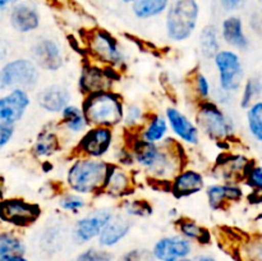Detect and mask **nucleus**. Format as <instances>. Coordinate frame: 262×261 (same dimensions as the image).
<instances>
[{
  "mask_svg": "<svg viewBox=\"0 0 262 261\" xmlns=\"http://www.w3.org/2000/svg\"><path fill=\"white\" fill-rule=\"evenodd\" d=\"M209 206L212 210H223L232 202H238L243 197V189L239 183H211L205 188Z\"/></svg>",
  "mask_w": 262,
  "mask_h": 261,
  "instance_id": "nucleus-24",
  "label": "nucleus"
},
{
  "mask_svg": "<svg viewBox=\"0 0 262 261\" xmlns=\"http://www.w3.org/2000/svg\"><path fill=\"white\" fill-rule=\"evenodd\" d=\"M117 261H155V260H154L151 250L136 247L123 252L122 255L118 257Z\"/></svg>",
  "mask_w": 262,
  "mask_h": 261,
  "instance_id": "nucleus-40",
  "label": "nucleus"
},
{
  "mask_svg": "<svg viewBox=\"0 0 262 261\" xmlns=\"http://www.w3.org/2000/svg\"><path fill=\"white\" fill-rule=\"evenodd\" d=\"M194 122L200 133L211 141L227 142L234 136V120L212 99L197 102Z\"/></svg>",
  "mask_w": 262,
  "mask_h": 261,
  "instance_id": "nucleus-4",
  "label": "nucleus"
},
{
  "mask_svg": "<svg viewBox=\"0 0 262 261\" xmlns=\"http://www.w3.org/2000/svg\"><path fill=\"white\" fill-rule=\"evenodd\" d=\"M26 243L17 232L12 229L0 230V261L14 253H26Z\"/></svg>",
  "mask_w": 262,
  "mask_h": 261,
  "instance_id": "nucleus-31",
  "label": "nucleus"
},
{
  "mask_svg": "<svg viewBox=\"0 0 262 261\" xmlns=\"http://www.w3.org/2000/svg\"><path fill=\"white\" fill-rule=\"evenodd\" d=\"M56 204H58V207L61 211L68 212V214L78 215L82 214V211L87 207V200L82 194H78L76 192H72L67 189L63 193L59 194Z\"/></svg>",
  "mask_w": 262,
  "mask_h": 261,
  "instance_id": "nucleus-33",
  "label": "nucleus"
},
{
  "mask_svg": "<svg viewBox=\"0 0 262 261\" xmlns=\"http://www.w3.org/2000/svg\"><path fill=\"white\" fill-rule=\"evenodd\" d=\"M9 23L18 33H31L38 30L41 17L38 10L28 3L19 2L9 10Z\"/></svg>",
  "mask_w": 262,
  "mask_h": 261,
  "instance_id": "nucleus-25",
  "label": "nucleus"
},
{
  "mask_svg": "<svg viewBox=\"0 0 262 261\" xmlns=\"http://www.w3.org/2000/svg\"><path fill=\"white\" fill-rule=\"evenodd\" d=\"M212 61L217 73V90L228 95H234L239 91L245 82V68L237 51L233 49H220Z\"/></svg>",
  "mask_w": 262,
  "mask_h": 261,
  "instance_id": "nucleus-8",
  "label": "nucleus"
},
{
  "mask_svg": "<svg viewBox=\"0 0 262 261\" xmlns=\"http://www.w3.org/2000/svg\"><path fill=\"white\" fill-rule=\"evenodd\" d=\"M118 79V72L112 68L89 61L82 67L78 76V91L83 96L95 92L113 90L114 82Z\"/></svg>",
  "mask_w": 262,
  "mask_h": 261,
  "instance_id": "nucleus-12",
  "label": "nucleus"
},
{
  "mask_svg": "<svg viewBox=\"0 0 262 261\" xmlns=\"http://www.w3.org/2000/svg\"><path fill=\"white\" fill-rule=\"evenodd\" d=\"M148 113L140 104L125 105L123 115V128L129 133H136L145 123Z\"/></svg>",
  "mask_w": 262,
  "mask_h": 261,
  "instance_id": "nucleus-32",
  "label": "nucleus"
},
{
  "mask_svg": "<svg viewBox=\"0 0 262 261\" xmlns=\"http://www.w3.org/2000/svg\"><path fill=\"white\" fill-rule=\"evenodd\" d=\"M191 89L193 91L194 97L197 99V102L210 100L214 95V90H212L210 78L201 71H196L192 76Z\"/></svg>",
  "mask_w": 262,
  "mask_h": 261,
  "instance_id": "nucleus-36",
  "label": "nucleus"
},
{
  "mask_svg": "<svg viewBox=\"0 0 262 261\" xmlns=\"http://www.w3.org/2000/svg\"><path fill=\"white\" fill-rule=\"evenodd\" d=\"M123 3H129V4H132L133 2H136V0H122Z\"/></svg>",
  "mask_w": 262,
  "mask_h": 261,
  "instance_id": "nucleus-49",
  "label": "nucleus"
},
{
  "mask_svg": "<svg viewBox=\"0 0 262 261\" xmlns=\"http://www.w3.org/2000/svg\"><path fill=\"white\" fill-rule=\"evenodd\" d=\"M22 0H0V15L7 10H10L15 4H18Z\"/></svg>",
  "mask_w": 262,
  "mask_h": 261,
  "instance_id": "nucleus-44",
  "label": "nucleus"
},
{
  "mask_svg": "<svg viewBox=\"0 0 262 261\" xmlns=\"http://www.w3.org/2000/svg\"><path fill=\"white\" fill-rule=\"evenodd\" d=\"M189 261H217V258L209 253H199V255L192 256Z\"/></svg>",
  "mask_w": 262,
  "mask_h": 261,
  "instance_id": "nucleus-46",
  "label": "nucleus"
},
{
  "mask_svg": "<svg viewBox=\"0 0 262 261\" xmlns=\"http://www.w3.org/2000/svg\"><path fill=\"white\" fill-rule=\"evenodd\" d=\"M133 227V219L128 217L122 211H115L112 219L106 223L104 229L97 237V246L106 250L117 247L128 237Z\"/></svg>",
  "mask_w": 262,
  "mask_h": 261,
  "instance_id": "nucleus-19",
  "label": "nucleus"
},
{
  "mask_svg": "<svg viewBox=\"0 0 262 261\" xmlns=\"http://www.w3.org/2000/svg\"><path fill=\"white\" fill-rule=\"evenodd\" d=\"M112 161L74 155L64 176L68 191L82 196H99L104 191L105 181Z\"/></svg>",
  "mask_w": 262,
  "mask_h": 261,
  "instance_id": "nucleus-2",
  "label": "nucleus"
},
{
  "mask_svg": "<svg viewBox=\"0 0 262 261\" xmlns=\"http://www.w3.org/2000/svg\"><path fill=\"white\" fill-rule=\"evenodd\" d=\"M114 212L110 206H97L83 212L72 227V240L81 246L96 241Z\"/></svg>",
  "mask_w": 262,
  "mask_h": 261,
  "instance_id": "nucleus-10",
  "label": "nucleus"
},
{
  "mask_svg": "<svg viewBox=\"0 0 262 261\" xmlns=\"http://www.w3.org/2000/svg\"><path fill=\"white\" fill-rule=\"evenodd\" d=\"M127 148L132 165L156 182L169 183L177 173L186 168L184 145L174 137H168L161 143H150L129 133Z\"/></svg>",
  "mask_w": 262,
  "mask_h": 261,
  "instance_id": "nucleus-1",
  "label": "nucleus"
},
{
  "mask_svg": "<svg viewBox=\"0 0 262 261\" xmlns=\"http://www.w3.org/2000/svg\"><path fill=\"white\" fill-rule=\"evenodd\" d=\"M164 115L168 120L169 129L173 133L176 140H178L183 145H199L201 141V133L197 128L196 122L191 119L183 110L177 106H168Z\"/></svg>",
  "mask_w": 262,
  "mask_h": 261,
  "instance_id": "nucleus-16",
  "label": "nucleus"
},
{
  "mask_svg": "<svg viewBox=\"0 0 262 261\" xmlns=\"http://www.w3.org/2000/svg\"><path fill=\"white\" fill-rule=\"evenodd\" d=\"M32 104V97L26 90L13 89L0 96V125L15 127L25 118Z\"/></svg>",
  "mask_w": 262,
  "mask_h": 261,
  "instance_id": "nucleus-13",
  "label": "nucleus"
},
{
  "mask_svg": "<svg viewBox=\"0 0 262 261\" xmlns=\"http://www.w3.org/2000/svg\"><path fill=\"white\" fill-rule=\"evenodd\" d=\"M252 161L248 160L246 156L237 154H225L216 161L212 174L216 179L228 183H239L245 181L248 168Z\"/></svg>",
  "mask_w": 262,
  "mask_h": 261,
  "instance_id": "nucleus-17",
  "label": "nucleus"
},
{
  "mask_svg": "<svg viewBox=\"0 0 262 261\" xmlns=\"http://www.w3.org/2000/svg\"><path fill=\"white\" fill-rule=\"evenodd\" d=\"M4 199V187H3V183L0 182V201Z\"/></svg>",
  "mask_w": 262,
  "mask_h": 261,
  "instance_id": "nucleus-48",
  "label": "nucleus"
},
{
  "mask_svg": "<svg viewBox=\"0 0 262 261\" xmlns=\"http://www.w3.org/2000/svg\"><path fill=\"white\" fill-rule=\"evenodd\" d=\"M219 32L222 41H224L229 48L235 49V50H246L250 45L245 27H243V22L238 15H229L225 18Z\"/></svg>",
  "mask_w": 262,
  "mask_h": 261,
  "instance_id": "nucleus-27",
  "label": "nucleus"
},
{
  "mask_svg": "<svg viewBox=\"0 0 262 261\" xmlns=\"http://www.w3.org/2000/svg\"><path fill=\"white\" fill-rule=\"evenodd\" d=\"M87 50L92 61L112 68L114 71H124L129 58L122 44L112 33L105 30H94L86 40Z\"/></svg>",
  "mask_w": 262,
  "mask_h": 261,
  "instance_id": "nucleus-6",
  "label": "nucleus"
},
{
  "mask_svg": "<svg viewBox=\"0 0 262 261\" xmlns=\"http://www.w3.org/2000/svg\"><path fill=\"white\" fill-rule=\"evenodd\" d=\"M59 118L60 120L56 123V125L64 141L67 138H79L90 127L81 105L73 102L61 110Z\"/></svg>",
  "mask_w": 262,
  "mask_h": 261,
  "instance_id": "nucleus-22",
  "label": "nucleus"
},
{
  "mask_svg": "<svg viewBox=\"0 0 262 261\" xmlns=\"http://www.w3.org/2000/svg\"><path fill=\"white\" fill-rule=\"evenodd\" d=\"M8 55H9V44L0 38V61L7 60Z\"/></svg>",
  "mask_w": 262,
  "mask_h": 261,
  "instance_id": "nucleus-45",
  "label": "nucleus"
},
{
  "mask_svg": "<svg viewBox=\"0 0 262 261\" xmlns=\"http://www.w3.org/2000/svg\"><path fill=\"white\" fill-rule=\"evenodd\" d=\"M36 104L49 114L59 115L67 105L72 104V92L64 84H48L36 92Z\"/></svg>",
  "mask_w": 262,
  "mask_h": 261,
  "instance_id": "nucleus-20",
  "label": "nucleus"
},
{
  "mask_svg": "<svg viewBox=\"0 0 262 261\" xmlns=\"http://www.w3.org/2000/svg\"><path fill=\"white\" fill-rule=\"evenodd\" d=\"M2 261H31V260L26 256V253H14V255H10V256H7V257H4Z\"/></svg>",
  "mask_w": 262,
  "mask_h": 261,
  "instance_id": "nucleus-47",
  "label": "nucleus"
},
{
  "mask_svg": "<svg viewBox=\"0 0 262 261\" xmlns=\"http://www.w3.org/2000/svg\"><path fill=\"white\" fill-rule=\"evenodd\" d=\"M194 251V243L179 233L159 238L151 248L155 261H181L191 258Z\"/></svg>",
  "mask_w": 262,
  "mask_h": 261,
  "instance_id": "nucleus-15",
  "label": "nucleus"
},
{
  "mask_svg": "<svg viewBox=\"0 0 262 261\" xmlns=\"http://www.w3.org/2000/svg\"><path fill=\"white\" fill-rule=\"evenodd\" d=\"M262 94V82L256 77L246 79L242 86V95H241V107L247 109L248 106L257 101V99Z\"/></svg>",
  "mask_w": 262,
  "mask_h": 261,
  "instance_id": "nucleus-37",
  "label": "nucleus"
},
{
  "mask_svg": "<svg viewBox=\"0 0 262 261\" xmlns=\"http://www.w3.org/2000/svg\"><path fill=\"white\" fill-rule=\"evenodd\" d=\"M133 186L135 182L127 168L112 161L102 194H106L107 197L114 200H124L130 197Z\"/></svg>",
  "mask_w": 262,
  "mask_h": 261,
  "instance_id": "nucleus-21",
  "label": "nucleus"
},
{
  "mask_svg": "<svg viewBox=\"0 0 262 261\" xmlns=\"http://www.w3.org/2000/svg\"><path fill=\"white\" fill-rule=\"evenodd\" d=\"M15 133V127H7V125H0V150L7 147L13 140Z\"/></svg>",
  "mask_w": 262,
  "mask_h": 261,
  "instance_id": "nucleus-42",
  "label": "nucleus"
},
{
  "mask_svg": "<svg viewBox=\"0 0 262 261\" xmlns=\"http://www.w3.org/2000/svg\"><path fill=\"white\" fill-rule=\"evenodd\" d=\"M63 143L64 140L59 132L58 125L55 124L54 128L48 125L37 133L31 151H32V155L38 160H48L60 153Z\"/></svg>",
  "mask_w": 262,
  "mask_h": 261,
  "instance_id": "nucleus-23",
  "label": "nucleus"
},
{
  "mask_svg": "<svg viewBox=\"0 0 262 261\" xmlns=\"http://www.w3.org/2000/svg\"><path fill=\"white\" fill-rule=\"evenodd\" d=\"M115 145V129L106 127H89L77 140L74 155L92 159H105Z\"/></svg>",
  "mask_w": 262,
  "mask_h": 261,
  "instance_id": "nucleus-11",
  "label": "nucleus"
},
{
  "mask_svg": "<svg viewBox=\"0 0 262 261\" xmlns=\"http://www.w3.org/2000/svg\"><path fill=\"white\" fill-rule=\"evenodd\" d=\"M41 71L31 58H15L7 60L0 68V90L13 89L32 91L40 83Z\"/></svg>",
  "mask_w": 262,
  "mask_h": 261,
  "instance_id": "nucleus-7",
  "label": "nucleus"
},
{
  "mask_svg": "<svg viewBox=\"0 0 262 261\" xmlns=\"http://www.w3.org/2000/svg\"><path fill=\"white\" fill-rule=\"evenodd\" d=\"M247 261H262V235L252 238L245 248Z\"/></svg>",
  "mask_w": 262,
  "mask_h": 261,
  "instance_id": "nucleus-41",
  "label": "nucleus"
},
{
  "mask_svg": "<svg viewBox=\"0 0 262 261\" xmlns=\"http://www.w3.org/2000/svg\"><path fill=\"white\" fill-rule=\"evenodd\" d=\"M181 261H189V258H184V260H181Z\"/></svg>",
  "mask_w": 262,
  "mask_h": 261,
  "instance_id": "nucleus-50",
  "label": "nucleus"
},
{
  "mask_svg": "<svg viewBox=\"0 0 262 261\" xmlns=\"http://www.w3.org/2000/svg\"><path fill=\"white\" fill-rule=\"evenodd\" d=\"M81 107L90 127H106L115 129L122 125L125 104L120 94L114 90L83 96Z\"/></svg>",
  "mask_w": 262,
  "mask_h": 261,
  "instance_id": "nucleus-3",
  "label": "nucleus"
},
{
  "mask_svg": "<svg viewBox=\"0 0 262 261\" xmlns=\"http://www.w3.org/2000/svg\"><path fill=\"white\" fill-rule=\"evenodd\" d=\"M169 124L161 113H148L142 127L135 133L141 140L150 143H161L169 137Z\"/></svg>",
  "mask_w": 262,
  "mask_h": 261,
  "instance_id": "nucleus-26",
  "label": "nucleus"
},
{
  "mask_svg": "<svg viewBox=\"0 0 262 261\" xmlns=\"http://www.w3.org/2000/svg\"><path fill=\"white\" fill-rule=\"evenodd\" d=\"M245 182L253 192V196L256 197V201H262V165H255L251 164L248 168L247 174L245 177Z\"/></svg>",
  "mask_w": 262,
  "mask_h": 261,
  "instance_id": "nucleus-39",
  "label": "nucleus"
},
{
  "mask_svg": "<svg viewBox=\"0 0 262 261\" xmlns=\"http://www.w3.org/2000/svg\"><path fill=\"white\" fill-rule=\"evenodd\" d=\"M247 128L252 138L262 143V101L257 100L251 106L247 107L246 113Z\"/></svg>",
  "mask_w": 262,
  "mask_h": 261,
  "instance_id": "nucleus-34",
  "label": "nucleus"
},
{
  "mask_svg": "<svg viewBox=\"0 0 262 261\" xmlns=\"http://www.w3.org/2000/svg\"><path fill=\"white\" fill-rule=\"evenodd\" d=\"M170 0H136L132 3V12L138 19H151L166 12Z\"/></svg>",
  "mask_w": 262,
  "mask_h": 261,
  "instance_id": "nucleus-30",
  "label": "nucleus"
},
{
  "mask_svg": "<svg viewBox=\"0 0 262 261\" xmlns=\"http://www.w3.org/2000/svg\"><path fill=\"white\" fill-rule=\"evenodd\" d=\"M31 59L40 71L58 72L64 66L66 55L61 44L53 37H40L31 49Z\"/></svg>",
  "mask_w": 262,
  "mask_h": 261,
  "instance_id": "nucleus-14",
  "label": "nucleus"
},
{
  "mask_svg": "<svg viewBox=\"0 0 262 261\" xmlns=\"http://www.w3.org/2000/svg\"><path fill=\"white\" fill-rule=\"evenodd\" d=\"M165 13L166 37L171 42H184L192 37L200 18L197 0H170Z\"/></svg>",
  "mask_w": 262,
  "mask_h": 261,
  "instance_id": "nucleus-5",
  "label": "nucleus"
},
{
  "mask_svg": "<svg viewBox=\"0 0 262 261\" xmlns=\"http://www.w3.org/2000/svg\"><path fill=\"white\" fill-rule=\"evenodd\" d=\"M248 0H220V4H222L223 9L227 10V12H233V10H237L242 7L243 4H246Z\"/></svg>",
  "mask_w": 262,
  "mask_h": 261,
  "instance_id": "nucleus-43",
  "label": "nucleus"
},
{
  "mask_svg": "<svg viewBox=\"0 0 262 261\" xmlns=\"http://www.w3.org/2000/svg\"><path fill=\"white\" fill-rule=\"evenodd\" d=\"M176 227L177 233L193 242L194 245L207 246L211 243L212 235L210 230L189 217H181L176 223Z\"/></svg>",
  "mask_w": 262,
  "mask_h": 261,
  "instance_id": "nucleus-28",
  "label": "nucleus"
},
{
  "mask_svg": "<svg viewBox=\"0 0 262 261\" xmlns=\"http://www.w3.org/2000/svg\"><path fill=\"white\" fill-rule=\"evenodd\" d=\"M206 188V178L204 173L193 168L182 169L169 182V189L177 199L194 196Z\"/></svg>",
  "mask_w": 262,
  "mask_h": 261,
  "instance_id": "nucleus-18",
  "label": "nucleus"
},
{
  "mask_svg": "<svg viewBox=\"0 0 262 261\" xmlns=\"http://www.w3.org/2000/svg\"><path fill=\"white\" fill-rule=\"evenodd\" d=\"M114 255L110 250L100 246H89L76 256V261H113Z\"/></svg>",
  "mask_w": 262,
  "mask_h": 261,
  "instance_id": "nucleus-38",
  "label": "nucleus"
},
{
  "mask_svg": "<svg viewBox=\"0 0 262 261\" xmlns=\"http://www.w3.org/2000/svg\"><path fill=\"white\" fill-rule=\"evenodd\" d=\"M119 211L133 219V217H145L152 214V207L145 200H136L127 197V199L122 200V204L119 205Z\"/></svg>",
  "mask_w": 262,
  "mask_h": 261,
  "instance_id": "nucleus-35",
  "label": "nucleus"
},
{
  "mask_svg": "<svg viewBox=\"0 0 262 261\" xmlns=\"http://www.w3.org/2000/svg\"><path fill=\"white\" fill-rule=\"evenodd\" d=\"M222 37L216 26H205L200 33V51L205 59H212L222 49Z\"/></svg>",
  "mask_w": 262,
  "mask_h": 261,
  "instance_id": "nucleus-29",
  "label": "nucleus"
},
{
  "mask_svg": "<svg viewBox=\"0 0 262 261\" xmlns=\"http://www.w3.org/2000/svg\"><path fill=\"white\" fill-rule=\"evenodd\" d=\"M41 214L40 205L22 197H4L0 201V222L9 227L18 229L32 227L38 222Z\"/></svg>",
  "mask_w": 262,
  "mask_h": 261,
  "instance_id": "nucleus-9",
  "label": "nucleus"
}]
</instances>
